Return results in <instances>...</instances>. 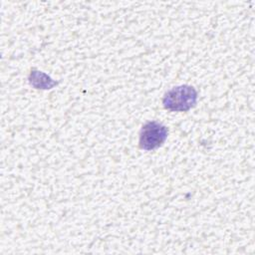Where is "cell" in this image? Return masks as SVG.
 Segmentation results:
<instances>
[{
  "instance_id": "obj_1",
  "label": "cell",
  "mask_w": 255,
  "mask_h": 255,
  "mask_svg": "<svg viewBox=\"0 0 255 255\" xmlns=\"http://www.w3.org/2000/svg\"><path fill=\"white\" fill-rule=\"evenodd\" d=\"M197 91L189 85H181L168 90L162 99L164 109L171 112H187L197 103Z\"/></svg>"
},
{
  "instance_id": "obj_2",
  "label": "cell",
  "mask_w": 255,
  "mask_h": 255,
  "mask_svg": "<svg viewBox=\"0 0 255 255\" xmlns=\"http://www.w3.org/2000/svg\"><path fill=\"white\" fill-rule=\"evenodd\" d=\"M168 135V128L164 125L151 121L145 123L139 132V147L153 150L163 144Z\"/></svg>"
},
{
  "instance_id": "obj_3",
  "label": "cell",
  "mask_w": 255,
  "mask_h": 255,
  "mask_svg": "<svg viewBox=\"0 0 255 255\" xmlns=\"http://www.w3.org/2000/svg\"><path fill=\"white\" fill-rule=\"evenodd\" d=\"M29 81L36 89H51L58 84V82L53 81L48 75L36 70L31 71Z\"/></svg>"
}]
</instances>
